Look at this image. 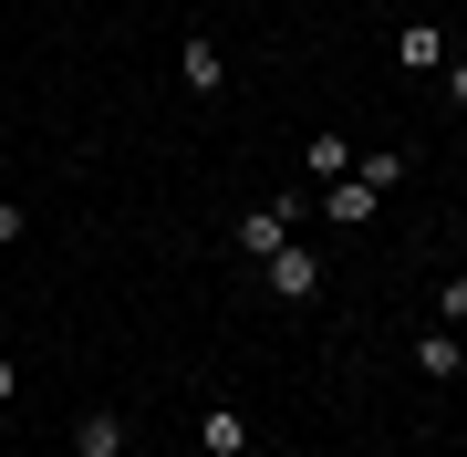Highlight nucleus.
I'll list each match as a JSON object with an SVG mask.
<instances>
[{
	"label": "nucleus",
	"mask_w": 467,
	"mask_h": 457,
	"mask_svg": "<svg viewBox=\"0 0 467 457\" xmlns=\"http://www.w3.org/2000/svg\"><path fill=\"white\" fill-rule=\"evenodd\" d=\"M73 457H125V416H115V406H84V426H73Z\"/></svg>",
	"instance_id": "obj_6"
},
{
	"label": "nucleus",
	"mask_w": 467,
	"mask_h": 457,
	"mask_svg": "<svg viewBox=\"0 0 467 457\" xmlns=\"http://www.w3.org/2000/svg\"><path fill=\"white\" fill-rule=\"evenodd\" d=\"M436 322H447V333L467 322V271H447V281H436Z\"/></svg>",
	"instance_id": "obj_10"
},
{
	"label": "nucleus",
	"mask_w": 467,
	"mask_h": 457,
	"mask_svg": "<svg viewBox=\"0 0 467 457\" xmlns=\"http://www.w3.org/2000/svg\"><path fill=\"white\" fill-rule=\"evenodd\" d=\"M333 177H353V146L343 136H312V146H301V187H333Z\"/></svg>",
	"instance_id": "obj_8"
},
{
	"label": "nucleus",
	"mask_w": 467,
	"mask_h": 457,
	"mask_svg": "<svg viewBox=\"0 0 467 457\" xmlns=\"http://www.w3.org/2000/svg\"><path fill=\"white\" fill-rule=\"evenodd\" d=\"M11 239H32V219H21L11 198H0V250H11Z\"/></svg>",
	"instance_id": "obj_11"
},
{
	"label": "nucleus",
	"mask_w": 467,
	"mask_h": 457,
	"mask_svg": "<svg viewBox=\"0 0 467 457\" xmlns=\"http://www.w3.org/2000/svg\"><path fill=\"white\" fill-rule=\"evenodd\" d=\"M260 281L281 291V302H312V291H322V250H301V239H291V250L260 260Z\"/></svg>",
	"instance_id": "obj_1"
},
{
	"label": "nucleus",
	"mask_w": 467,
	"mask_h": 457,
	"mask_svg": "<svg viewBox=\"0 0 467 457\" xmlns=\"http://www.w3.org/2000/svg\"><path fill=\"white\" fill-rule=\"evenodd\" d=\"M416 374H426V385H447V374H467V343L447 333V322H436V333H416Z\"/></svg>",
	"instance_id": "obj_4"
},
{
	"label": "nucleus",
	"mask_w": 467,
	"mask_h": 457,
	"mask_svg": "<svg viewBox=\"0 0 467 457\" xmlns=\"http://www.w3.org/2000/svg\"><path fill=\"white\" fill-rule=\"evenodd\" d=\"M353 177L384 198V187H405V156H395V146H353Z\"/></svg>",
	"instance_id": "obj_9"
},
{
	"label": "nucleus",
	"mask_w": 467,
	"mask_h": 457,
	"mask_svg": "<svg viewBox=\"0 0 467 457\" xmlns=\"http://www.w3.org/2000/svg\"><path fill=\"white\" fill-rule=\"evenodd\" d=\"M395 63L405 73H436V63H447V32H436V21H405V32H395Z\"/></svg>",
	"instance_id": "obj_7"
},
{
	"label": "nucleus",
	"mask_w": 467,
	"mask_h": 457,
	"mask_svg": "<svg viewBox=\"0 0 467 457\" xmlns=\"http://www.w3.org/2000/svg\"><path fill=\"white\" fill-rule=\"evenodd\" d=\"M11 395H21V364H11V354H0V406H11Z\"/></svg>",
	"instance_id": "obj_13"
},
{
	"label": "nucleus",
	"mask_w": 467,
	"mask_h": 457,
	"mask_svg": "<svg viewBox=\"0 0 467 457\" xmlns=\"http://www.w3.org/2000/svg\"><path fill=\"white\" fill-rule=\"evenodd\" d=\"M177 84H187V94H218V84H229V52H218L208 32H187V42H177Z\"/></svg>",
	"instance_id": "obj_2"
},
{
	"label": "nucleus",
	"mask_w": 467,
	"mask_h": 457,
	"mask_svg": "<svg viewBox=\"0 0 467 457\" xmlns=\"http://www.w3.org/2000/svg\"><path fill=\"white\" fill-rule=\"evenodd\" d=\"M312 198H322V219H333V229H374V208H384L364 177H333V187H312Z\"/></svg>",
	"instance_id": "obj_3"
},
{
	"label": "nucleus",
	"mask_w": 467,
	"mask_h": 457,
	"mask_svg": "<svg viewBox=\"0 0 467 457\" xmlns=\"http://www.w3.org/2000/svg\"><path fill=\"white\" fill-rule=\"evenodd\" d=\"M447 104H457V115H467V52H457V63H447Z\"/></svg>",
	"instance_id": "obj_12"
},
{
	"label": "nucleus",
	"mask_w": 467,
	"mask_h": 457,
	"mask_svg": "<svg viewBox=\"0 0 467 457\" xmlns=\"http://www.w3.org/2000/svg\"><path fill=\"white\" fill-rule=\"evenodd\" d=\"M198 447L208 457H250V416H239V406H208L198 416Z\"/></svg>",
	"instance_id": "obj_5"
}]
</instances>
